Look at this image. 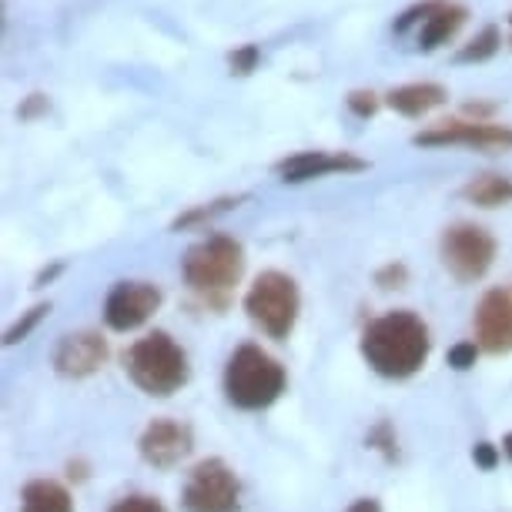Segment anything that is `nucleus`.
Returning a JSON list of instances; mask_svg holds the SVG:
<instances>
[{"mask_svg":"<svg viewBox=\"0 0 512 512\" xmlns=\"http://www.w3.org/2000/svg\"><path fill=\"white\" fill-rule=\"evenodd\" d=\"M476 359H479V345L476 342H459V345H452V349H449V365H452V369H459V372L472 369Z\"/></svg>","mask_w":512,"mask_h":512,"instance_id":"20","label":"nucleus"},{"mask_svg":"<svg viewBox=\"0 0 512 512\" xmlns=\"http://www.w3.org/2000/svg\"><path fill=\"white\" fill-rule=\"evenodd\" d=\"M161 292L148 282H118L104 302V322L114 332H131L158 312Z\"/></svg>","mask_w":512,"mask_h":512,"instance_id":"9","label":"nucleus"},{"mask_svg":"<svg viewBox=\"0 0 512 512\" xmlns=\"http://www.w3.org/2000/svg\"><path fill=\"white\" fill-rule=\"evenodd\" d=\"M345 512H382V506L375 499H359V502H352Z\"/></svg>","mask_w":512,"mask_h":512,"instance_id":"27","label":"nucleus"},{"mask_svg":"<svg viewBox=\"0 0 512 512\" xmlns=\"http://www.w3.org/2000/svg\"><path fill=\"white\" fill-rule=\"evenodd\" d=\"M231 205H238V198H221V201H215V205L198 208V211H191V215L178 218V221H175V228H188V225H195V221H201V218H215L218 211H228Z\"/></svg>","mask_w":512,"mask_h":512,"instance_id":"21","label":"nucleus"},{"mask_svg":"<svg viewBox=\"0 0 512 512\" xmlns=\"http://www.w3.org/2000/svg\"><path fill=\"white\" fill-rule=\"evenodd\" d=\"M188 512H238V479L221 459H205L191 469L181 492Z\"/></svg>","mask_w":512,"mask_h":512,"instance_id":"7","label":"nucleus"},{"mask_svg":"<svg viewBox=\"0 0 512 512\" xmlns=\"http://www.w3.org/2000/svg\"><path fill=\"white\" fill-rule=\"evenodd\" d=\"M496 258V238L479 225H452L442 235V265L449 268L459 282H476L489 272Z\"/></svg>","mask_w":512,"mask_h":512,"instance_id":"6","label":"nucleus"},{"mask_svg":"<svg viewBox=\"0 0 512 512\" xmlns=\"http://www.w3.org/2000/svg\"><path fill=\"white\" fill-rule=\"evenodd\" d=\"M185 282L201 295H225L231 285H238L241 272H245V251L235 238L211 235L198 241L185 255Z\"/></svg>","mask_w":512,"mask_h":512,"instance_id":"4","label":"nucleus"},{"mask_svg":"<svg viewBox=\"0 0 512 512\" xmlns=\"http://www.w3.org/2000/svg\"><path fill=\"white\" fill-rule=\"evenodd\" d=\"M285 389V369L258 345H241L228 359L225 392L238 409H268Z\"/></svg>","mask_w":512,"mask_h":512,"instance_id":"3","label":"nucleus"},{"mask_svg":"<svg viewBox=\"0 0 512 512\" xmlns=\"http://www.w3.org/2000/svg\"><path fill=\"white\" fill-rule=\"evenodd\" d=\"M21 512H74V502L64 486L51 479H34L21 492Z\"/></svg>","mask_w":512,"mask_h":512,"instance_id":"16","label":"nucleus"},{"mask_svg":"<svg viewBox=\"0 0 512 512\" xmlns=\"http://www.w3.org/2000/svg\"><path fill=\"white\" fill-rule=\"evenodd\" d=\"M111 512H164V506L151 496H128V499L114 502Z\"/></svg>","mask_w":512,"mask_h":512,"instance_id":"22","label":"nucleus"},{"mask_svg":"<svg viewBox=\"0 0 512 512\" xmlns=\"http://www.w3.org/2000/svg\"><path fill=\"white\" fill-rule=\"evenodd\" d=\"M446 88L442 84H402V88H395L389 94V108L405 114V118H422V114H429L432 108H439V104H446Z\"/></svg>","mask_w":512,"mask_h":512,"instance_id":"15","label":"nucleus"},{"mask_svg":"<svg viewBox=\"0 0 512 512\" xmlns=\"http://www.w3.org/2000/svg\"><path fill=\"white\" fill-rule=\"evenodd\" d=\"M462 195L479 208H499L512 201V181L502 175H479L462 188Z\"/></svg>","mask_w":512,"mask_h":512,"instance_id":"17","label":"nucleus"},{"mask_svg":"<svg viewBox=\"0 0 512 512\" xmlns=\"http://www.w3.org/2000/svg\"><path fill=\"white\" fill-rule=\"evenodd\" d=\"M496 47H499V31L496 27H486L469 47H462L459 61H486V57L496 54Z\"/></svg>","mask_w":512,"mask_h":512,"instance_id":"18","label":"nucleus"},{"mask_svg":"<svg viewBox=\"0 0 512 512\" xmlns=\"http://www.w3.org/2000/svg\"><path fill=\"white\" fill-rule=\"evenodd\" d=\"M47 312H51V305H34L31 312H27V315L21 318V322H17V325L11 328V332H7V338H4V342H7V345H17V342H24V338L34 332V328H37V322H41V318H44Z\"/></svg>","mask_w":512,"mask_h":512,"instance_id":"19","label":"nucleus"},{"mask_svg":"<svg viewBox=\"0 0 512 512\" xmlns=\"http://www.w3.org/2000/svg\"><path fill=\"white\" fill-rule=\"evenodd\" d=\"M124 369L141 392L158 395V399L178 392L188 382V359L168 332H151L138 338L124 352Z\"/></svg>","mask_w":512,"mask_h":512,"instance_id":"2","label":"nucleus"},{"mask_svg":"<svg viewBox=\"0 0 512 512\" xmlns=\"http://www.w3.org/2000/svg\"><path fill=\"white\" fill-rule=\"evenodd\" d=\"M476 345L489 355L512 352V295L502 288L482 295L476 308Z\"/></svg>","mask_w":512,"mask_h":512,"instance_id":"11","label":"nucleus"},{"mask_svg":"<svg viewBox=\"0 0 512 512\" xmlns=\"http://www.w3.org/2000/svg\"><path fill=\"white\" fill-rule=\"evenodd\" d=\"M472 459H476V466H482V469H496L499 452H496V446H489V442H479V446L472 449Z\"/></svg>","mask_w":512,"mask_h":512,"instance_id":"25","label":"nucleus"},{"mask_svg":"<svg viewBox=\"0 0 512 512\" xmlns=\"http://www.w3.org/2000/svg\"><path fill=\"white\" fill-rule=\"evenodd\" d=\"M432 349L429 328L415 312H389L362 332V355L385 379H409Z\"/></svg>","mask_w":512,"mask_h":512,"instance_id":"1","label":"nucleus"},{"mask_svg":"<svg viewBox=\"0 0 512 512\" xmlns=\"http://www.w3.org/2000/svg\"><path fill=\"white\" fill-rule=\"evenodd\" d=\"M349 108L359 114V118H372V114L379 111V101H375L372 91H352L349 94Z\"/></svg>","mask_w":512,"mask_h":512,"instance_id":"23","label":"nucleus"},{"mask_svg":"<svg viewBox=\"0 0 512 512\" xmlns=\"http://www.w3.org/2000/svg\"><path fill=\"white\" fill-rule=\"evenodd\" d=\"M502 452H506V456L512 459V432H509V436H506V439H502Z\"/></svg>","mask_w":512,"mask_h":512,"instance_id":"28","label":"nucleus"},{"mask_svg":"<svg viewBox=\"0 0 512 512\" xmlns=\"http://www.w3.org/2000/svg\"><path fill=\"white\" fill-rule=\"evenodd\" d=\"M422 21L419 31V47L422 51H432V47L446 44L449 37H456V31L466 24V7L449 4V0H425V4L405 11L399 21H395V31H409V24Z\"/></svg>","mask_w":512,"mask_h":512,"instance_id":"10","label":"nucleus"},{"mask_svg":"<svg viewBox=\"0 0 512 512\" xmlns=\"http://www.w3.org/2000/svg\"><path fill=\"white\" fill-rule=\"evenodd\" d=\"M108 362V342L98 332H77L67 335L54 352V365L61 375L71 379H84V375L98 372Z\"/></svg>","mask_w":512,"mask_h":512,"instance_id":"13","label":"nucleus"},{"mask_svg":"<svg viewBox=\"0 0 512 512\" xmlns=\"http://www.w3.org/2000/svg\"><path fill=\"white\" fill-rule=\"evenodd\" d=\"M379 282H382V288H392L389 282H395V288H399L402 282H405V268L399 265V268H389V272H382L379 275Z\"/></svg>","mask_w":512,"mask_h":512,"instance_id":"26","label":"nucleus"},{"mask_svg":"<svg viewBox=\"0 0 512 512\" xmlns=\"http://www.w3.org/2000/svg\"><path fill=\"white\" fill-rule=\"evenodd\" d=\"M255 61H258V47L255 44H245L241 51L231 54V71H235V74H248L251 67H255Z\"/></svg>","mask_w":512,"mask_h":512,"instance_id":"24","label":"nucleus"},{"mask_svg":"<svg viewBox=\"0 0 512 512\" xmlns=\"http://www.w3.org/2000/svg\"><path fill=\"white\" fill-rule=\"evenodd\" d=\"M298 285L285 272H262L245 295V312L272 338H288L298 318Z\"/></svg>","mask_w":512,"mask_h":512,"instance_id":"5","label":"nucleus"},{"mask_svg":"<svg viewBox=\"0 0 512 512\" xmlns=\"http://www.w3.org/2000/svg\"><path fill=\"white\" fill-rule=\"evenodd\" d=\"M191 452V432L188 425L175 419H154L141 436V456L144 462L158 469H171Z\"/></svg>","mask_w":512,"mask_h":512,"instance_id":"12","label":"nucleus"},{"mask_svg":"<svg viewBox=\"0 0 512 512\" xmlns=\"http://www.w3.org/2000/svg\"><path fill=\"white\" fill-rule=\"evenodd\" d=\"M415 144H422V148H436V144H466V148L496 154V151L512 148V128H502V124H489V121H446L442 128L415 134Z\"/></svg>","mask_w":512,"mask_h":512,"instance_id":"8","label":"nucleus"},{"mask_svg":"<svg viewBox=\"0 0 512 512\" xmlns=\"http://www.w3.org/2000/svg\"><path fill=\"white\" fill-rule=\"evenodd\" d=\"M365 161L362 158H352V154H328V151H302V154H292L278 164V175L285 181H308V178H322V175H332V171H362Z\"/></svg>","mask_w":512,"mask_h":512,"instance_id":"14","label":"nucleus"}]
</instances>
